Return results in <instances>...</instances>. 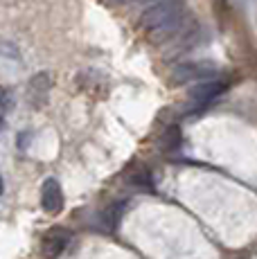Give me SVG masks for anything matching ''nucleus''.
<instances>
[{"label": "nucleus", "instance_id": "nucleus-1", "mask_svg": "<svg viewBox=\"0 0 257 259\" xmlns=\"http://www.w3.org/2000/svg\"><path fill=\"white\" fill-rule=\"evenodd\" d=\"M140 27L154 41H172L190 27V9L185 0H160L140 16Z\"/></svg>", "mask_w": 257, "mask_h": 259}, {"label": "nucleus", "instance_id": "nucleus-2", "mask_svg": "<svg viewBox=\"0 0 257 259\" xmlns=\"http://www.w3.org/2000/svg\"><path fill=\"white\" fill-rule=\"evenodd\" d=\"M217 72H219V68L210 61H187V63H179L172 70V81L176 86H183V83H201V81L215 79Z\"/></svg>", "mask_w": 257, "mask_h": 259}, {"label": "nucleus", "instance_id": "nucleus-3", "mask_svg": "<svg viewBox=\"0 0 257 259\" xmlns=\"http://www.w3.org/2000/svg\"><path fill=\"white\" fill-rule=\"evenodd\" d=\"M228 91V81H221V79H210V81H201L196 83L190 91V97L194 99L196 104H210L215 102L219 95H224Z\"/></svg>", "mask_w": 257, "mask_h": 259}, {"label": "nucleus", "instance_id": "nucleus-4", "mask_svg": "<svg viewBox=\"0 0 257 259\" xmlns=\"http://www.w3.org/2000/svg\"><path fill=\"white\" fill-rule=\"evenodd\" d=\"M41 205H43V210L50 212V214H57V212L63 207L61 185H59L54 178H48V181L43 183V189H41Z\"/></svg>", "mask_w": 257, "mask_h": 259}, {"label": "nucleus", "instance_id": "nucleus-5", "mask_svg": "<svg viewBox=\"0 0 257 259\" xmlns=\"http://www.w3.org/2000/svg\"><path fill=\"white\" fill-rule=\"evenodd\" d=\"M68 241H70V232L66 228H52L46 237H43V252L48 257H59L66 250Z\"/></svg>", "mask_w": 257, "mask_h": 259}, {"label": "nucleus", "instance_id": "nucleus-6", "mask_svg": "<svg viewBox=\"0 0 257 259\" xmlns=\"http://www.w3.org/2000/svg\"><path fill=\"white\" fill-rule=\"evenodd\" d=\"M29 86H32V93H48L50 91V77H48L46 72L43 74H36V77L32 79V83H29Z\"/></svg>", "mask_w": 257, "mask_h": 259}, {"label": "nucleus", "instance_id": "nucleus-7", "mask_svg": "<svg viewBox=\"0 0 257 259\" xmlns=\"http://www.w3.org/2000/svg\"><path fill=\"white\" fill-rule=\"evenodd\" d=\"M169 140H162V147H167V149H176L181 144V133H179V128H169Z\"/></svg>", "mask_w": 257, "mask_h": 259}, {"label": "nucleus", "instance_id": "nucleus-8", "mask_svg": "<svg viewBox=\"0 0 257 259\" xmlns=\"http://www.w3.org/2000/svg\"><path fill=\"white\" fill-rule=\"evenodd\" d=\"M131 183H136V185H142V187H149V185H151V181H149V174H147V171L136 174V176L131 178Z\"/></svg>", "mask_w": 257, "mask_h": 259}, {"label": "nucleus", "instance_id": "nucleus-9", "mask_svg": "<svg viewBox=\"0 0 257 259\" xmlns=\"http://www.w3.org/2000/svg\"><path fill=\"white\" fill-rule=\"evenodd\" d=\"M3 99H5V91L0 88V104H3Z\"/></svg>", "mask_w": 257, "mask_h": 259}, {"label": "nucleus", "instance_id": "nucleus-10", "mask_svg": "<svg viewBox=\"0 0 257 259\" xmlns=\"http://www.w3.org/2000/svg\"><path fill=\"white\" fill-rule=\"evenodd\" d=\"M120 3H140V0H120Z\"/></svg>", "mask_w": 257, "mask_h": 259}, {"label": "nucleus", "instance_id": "nucleus-11", "mask_svg": "<svg viewBox=\"0 0 257 259\" xmlns=\"http://www.w3.org/2000/svg\"><path fill=\"white\" fill-rule=\"evenodd\" d=\"M3 124H5V119H3V115H0V128H3Z\"/></svg>", "mask_w": 257, "mask_h": 259}, {"label": "nucleus", "instance_id": "nucleus-12", "mask_svg": "<svg viewBox=\"0 0 257 259\" xmlns=\"http://www.w3.org/2000/svg\"><path fill=\"white\" fill-rule=\"evenodd\" d=\"M0 194H3V178H0Z\"/></svg>", "mask_w": 257, "mask_h": 259}]
</instances>
